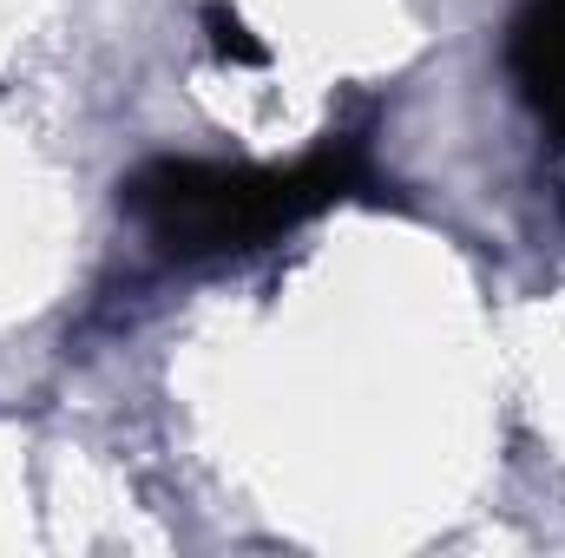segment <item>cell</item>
<instances>
[{
  "label": "cell",
  "mask_w": 565,
  "mask_h": 558,
  "mask_svg": "<svg viewBox=\"0 0 565 558\" xmlns=\"http://www.w3.org/2000/svg\"><path fill=\"white\" fill-rule=\"evenodd\" d=\"M507 73L540 126L565 144V0H526L507 26Z\"/></svg>",
  "instance_id": "7a4b0ae2"
},
{
  "label": "cell",
  "mask_w": 565,
  "mask_h": 558,
  "mask_svg": "<svg viewBox=\"0 0 565 558\" xmlns=\"http://www.w3.org/2000/svg\"><path fill=\"white\" fill-rule=\"evenodd\" d=\"M375 191L369 139H329L302 151L296 164H204V158H151L119 184V204L132 211L145 237L178 257H237L264 250L282 230L335 211L342 197Z\"/></svg>",
  "instance_id": "6da1fadb"
},
{
  "label": "cell",
  "mask_w": 565,
  "mask_h": 558,
  "mask_svg": "<svg viewBox=\"0 0 565 558\" xmlns=\"http://www.w3.org/2000/svg\"><path fill=\"white\" fill-rule=\"evenodd\" d=\"M204 33H211V53L231 60V66H264V60H270V46H264V40L244 26V13H231L224 0L204 7Z\"/></svg>",
  "instance_id": "3957f363"
}]
</instances>
